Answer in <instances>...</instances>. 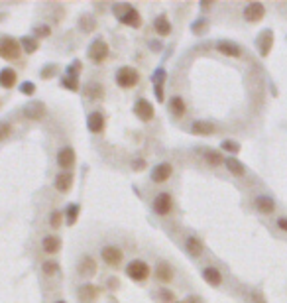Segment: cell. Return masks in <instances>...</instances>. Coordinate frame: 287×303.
<instances>
[{"mask_svg":"<svg viewBox=\"0 0 287 303\" xmlns=\"http://www.w3.org/2000/svg\"><path fill=\"white\" fill-rule=\"evenodd\" d=\"M112 14L116 16V20L122 26H128V28H134V30L142 26V14H140V10L134 4H130V2L112 4Z\"/></svg>","mask_w":287,"mask_h":303,"instance_id":"cell-1","label":"cell"},{"mask_svg":"<svg viewBox=\"0 0 287 303\" xmlns=\"http://www.w3.org/2000/svg\"><path fill=\"white\" fill-rule=\"evenodd\" d=\"M126 276L134 282V284H146L152 276V268L146 260H140V258H134L126 264Z\"/></svg>","mask_w":287,"mask_h":303,"instance_id":"cell-2","label":"cell"},{"mask_svg":"<svg viewBox=\"0 0 287 303\" xmlns=\"http://www.w3.org/2000/svg\"><path fill=\"white\" fill-rule=\"evenodd\" d=\"M22 56L20 39L12 36H0V57L4 61H18Z\"/></svg>","mask_w":287,"mask_h":303,"instance_id":"cell-3","label":"cell"},{"mask_svg":"<svg viewBox=\"0 0 287 303\" xmlns=\"http://www.w3.org/2000/svg\"><path fill=\"white\" fill-rule=\"evenodd\" d=\"M114 81H116V85H118L120 89H124V91L134 89V87L140 83V71H138L136 67H132V65H122V67L116 69Z\"/></svg>","mask_w":287,"mask_h":303,"instance_id":"cell-4","label":"cell"},{"mask_svg":"<svg viewBox=\"0 0 287 303\" xmlns=\"http://www.w3.org/2000/svg\"><path fill=\"white\" fill-rule=\"evenodd\" d=\"M173 195L169 191H160L154 199H152V211L158 217H167L173 211Z\"/></svg>","mask_w":287,"mask_h":303,"instance_id":"cell-5","label":"cell"},{"mask_svg":"<svg viewBox=\"0 0 287 303\" xmlns=\"http://www.w3.org/2000/svg\"><path fill=\"white\" fill-rule=\"evenodd\" d=\"M108 56H110V47H108V43L105 41V39H94L90 45H89V49H87V57L94 63V65H101V63H105L107 59H108Z\"/></svg>","mask_w":287,"mask_h":303,"instance_id":"cell-6","label":"cell"},{"mask_svg":"<svg viewBox=\"0 0 287 303\" xmlns=\"http://www.w3.org/2000/svg\"><path fill=\"white\" fill-rule=\"evenodd\" d=\"M132 111H134V116H136L140 122H152L154 116H156V109H154V105L150 103L146 96L136 98V103H134Z\"/></svg>","mask_w":287,"mask_h":303,"instance_id":"cell-7","label":"cell"},{"mask_svg":"<svg viewBox=\"0 0 287 303\" xmlns=\"http://www.w3.org/2000/svg\"><path fill=\"white\" fill-rule=\"evenodd\" d=\"M55 162L59 166V171H71L77 164V154L73 146H61L57 150V156H55Z\"/></svg>","mask_w":287,"mask_h":303,"instance_id":"cell-8","label":"cell"},{"mask_svg":"<svg viewBox=\"0 0 287 303\" xmlns=\"http://www.w3.org/2000/svg\"><path fill=\"white\" fill-rule=\"evenodd\" d=\"M171 175H173V166H171V162H160V164H156V166L152 168V171H150V179H152V183H156V185L167 183V181L171 179Z\"/></svg>","mask_w":287,"mask_h":303,"instance_id":"cell-9","label":"cell"},{"mask_svg":"<svg viewBox=\"0 0 287 303\" xmlns=\"http://www.w3.org/2000/svg\"><path fill=\"white\" fill-rule=\"evenodd\" d=\"M101 258H103V262H105L107 266L118 268V266L122 264V260H124V254H122V250H120L118 246L107 244V246L101 248Z\"/></svg>","mask_w":287,"mask_h":303,"instance_id":"cell-10","label":"cell"},{"mask_svg":"<svg viewBox=\"0 0 287 303\" xmlns=\"http://www.w3.org/2000/svg\"><path fill=\"white\" fill-rule=\"evenodd\" d=\"M87 128L90 134H101L107 128V114L103 111H92L87 116Z\"/></svg>","mask_w":287,"mask_h":303,"instance_id":"cell-11","label":"cell"},{"mask_svg":"<svg viewBox=\"0 0 287 303\" xmlns=\"http://www.w3.org/2000/svg\"><path fill=\"white\" fill-rule=\"evenodd\" d=\"M266 16V6L262 2H250L244 6L242 10V18L250 24H256V22H262Z\"/></svg>","mask_w":287,"mask_h":303,"instance_id":"cell-12","label":"cell"},{"mask_svg":"<svg viewBox=\"0 0 287 303\" xmlns=\"http://www.w3.org/2000/svg\"><path fill=\"white\" fill-rule=\"evenodd\" d=\"M215 49H216L218 54L226 56V57H234V59L242 57V47L238 45L236 41H230V39H218L215 43Z\"/></svg>","mask_w":287,"mask_h":303,"instance_id":"cell-13","label":"cell"},{"mask_svg":"<svg viewBox=\"0 0 287 303\" xmlns=\"http://www.w3.org/2000/svg\"><path fill=\"white\" fill-rule=\"evenodd\" d=\"M252 205H254V209H256L258 213H262V215H273L275 209H277L275 199L269 197V195H258V197H254Z\"/></svg>","mask_w":287,"mask_h":303,"instance_id":"cell-14","label":"cell"},{"mask_svg":"<svg viewBox=\"0 0 287 303\" xmlns=\"http://www.w3.org/2000/svg\"><path fill=\"white\" fill-rule=\"evenodd\" d=\"M73 183H75V173L73 171H59L55 175V179H54V187L61 195H67L73 189Z\"/></svg>","mask_w":287,"mask_h":303,"instance_id":"cell-15","label":"cell"},{"mask_svg":"<svg viewBox=\"0 0 287 303\" xmlns=\"http://www.w3.org/2000/svg\"><path fill=\"white\" fill-rule=\"evenodd\" d=\"M77 295H79V301L81 303H92V301L99 299L101 287L94 285V284H81L79 289H77Z\"/></svg>","mask_w":287,"mask_h":303,"instance_id":"cell-16","label":"cell"},{"mask_svg":"<svg viewBox=\"0 0 287 303\" xmlns=\"http://www.w3.org/2000/svg\"><path fill=\"white\" fill-rule=\"evenodd\" d=\"M185 250L189 256L199 258L205 254V242L195 234H189V236H185Z\"/></svg>","mask_w":287,"mask_h":303,"instance_id":"cell-17","label":"cell"},{"mask_svg":"<svg viewBox=\"0 0 287 303\" xmlns=\"http://www.w3.org/2000/svg\"><path fill=\"white\" fill-rule=\"evenodd\" d=\"M201 278H203L209 285H213V287H220L222 282H224L222 272H220L216 266H205V268H201Z\"/></svg>","mask_w":287,"mask_h":303,"instance_id":"cell-18","label":"cell"},{"mask_svg":"<svg viewBox=\"0 0 287 303\" xmlns=\"http://www.w3.org/2000/svg\"><path fill=\"white\" fill-rule=\"evenodd\" d=\"M61 246H63V240L57 234H45L41 238V250L45 252V254H50V256L57 254V252L61 250Z\"/></svg>","mask_w":287,"mask_h":303,"instance_id":"cell-19","label":"cell"},{"mask_svg":"<svg viewBox=\"0 0 287 303\" xmlns=\"http://www.w3.org/2000/svg\"><path fill=\"white\" fill-rule=\"evenodd\" d=\"M77 274L83 276V278H92L94 274H97V260H94L92 256H89V254H85L77 264Z\"/></svg>","mask_w":287,"mask_h":303,"instance_id":"cell-20","label":"cell"},{"mask_svg":"<svg viewBox=\"0 0 287 303\" xmlns=\"http://www.w3.org/2000/svg\"><path fill=\"white\" fill-rule=\"evenodd\" d=\"M256 45H258V49H260V56H262V57H268L269 52H271V47H273V34H271V30H264V32L258 36Z\"/></svg>","mask_w":287,"mask_h":303,"instance_id":"cell-21","label":"cell"},{"mask_svg":"<svg viewBox=\"0 0 287 303\" xmlns=\"http://www.w3.org/2000/svg\"><path fill=\"white\" fill-rule=\"evenodd\" d=\"M18 85V71L12 67H2L0 69V87L10 91Z\"/></svg>","mask_w":287,"mask_h":303,"instance_id":"cell-22","label":"cell"},{"mask_svg":"<svg viewBox=\"0 0 287 303\" xmlns=\"http://www.w3.org/2000/svg\"><path fill=\"white\" fill-rule=\"evenodd\" d=\"M152 26H154V32H156L158 36H161V38H165V36H169V34L173 32V24L169 22L167 14H158V16L154 18Z\"/></svg>","mask_w":287,"mask_h":303,"instance_id":"cell-23","label":"cell"},{"mask_svg":"<svg viewBox=\"0 0 287 303\" xmlns=\"http://www.w3.org/2000/svg\"><path fill=\"white\" fill-rule=\"evenodd\" d=\"M189 132L193 136H213L216 132V126L209 120H195L193 124H191Z\"/></svg>","mask_w":287,"mask_h":303,"instance_id":"cell-24","label":"cell"},{"mask_svg":"<svg viewBox=\"0 0 287 303\" xmlns=\"http://www.w3.org/2000/svg\"><path fill=\"white\" fill-rule=\"evenodd\" d=\"M224 168H226V171L228 173H232L234 177H244L246 175V166L238 160V158H234V156H226L224 158Z\"/></svg>","mask_w":287,"mask_h":303,"instance_id":"cell-25","label":"cell"},{"mask_svg":"<svg viewBox=\"0 0 287 303\" xmlns=\"http://www.w3.org/2000/svg\"><path fill=\"white\" fill-rule=\"evenodd\" d=\"M167 109L171 113V116L175 118H181L185 113H187V103H185V98L181 95H173L169 98V103H167Z\"/></svg>","mask_w":287,"mask_h":303,"instance_id":"cell-26","label":"cell"},{"mask_svg":"<svg viewBox=\"0 0 287 303\" xmlns=\"http://www.w3.org/2000/svg\"><path fill=\"white\" fill-rule=\"evenodd\" d=\"M83 95L89 98V100H99L105 96V87L99 83V81H89L85 87H83Z\"/></svg>","mask_w":287,"mask_h":303,"instance_id":"cell-27","label":"cell"},{"mask_svg":"<svg viewBox=\"0 0 287 303\" xmlns=\"http://www.w3.org/2000/svg\"><path fill=\"white\" fill-rule=\"evenodd\" d=\"M201 156H203L205 164H209L211 168H218V166H224V156L220 154L218 150H213V148H205V150H201Z\"/></svg>","mask_w":287,"mask_h":303,"instance_id":"cell-28","label":"cell"},{"mask_svg":"<svg viewBox=\"0 0 287 303\" xmlns=\"http://www.w3.org/2000/svg\"><path fill=\"white\" fill-rule=\"evenodd\" d=\"M173 268L169 266V264H165V262H160L158 266H156V280L160 282V284H171L173 282Z\"/></svg>","mask_w":287,"mask_h":303,"instance_id":"cell-29","label":"cell"},{"mask_svg":"<svg viewBox=\"0 0 287 303\" xmlns=\"http://www.w3.org/2000/svg\"><path fill=\"white\" fill-rule=\"evenodd\" d=\"M45 114H47V111L41 103H32V105L24 107V116L30 120H41Z\"/></svg>","mask_w":287,"mask_h":303,"instance_id":"cell-30","label":"cell"},{"mask_svg":"<svg viewBox=\"0 0 287 303\" xmlns=\"http://www.w3.org/2000/svg\"><path fill=\"white\" fill-rule=\"evenodd\" d=\"M20 45H22V52L28 54V56L36 54L37 49H39V41H37L34 36H24V38H20Z\"/></svg>","mask_w":287,"mask_h":303,"instance_id":"cell-31","label":"cell"},{"mask_svg":"<svg viewBox=\"0 0 287 303\" xmlns=\"http://www.w3.org/2000/svg\"><path fill=\"white\" fill-rule=\"evenodd\" d=\"M63 215H65V225H67V227H73V225L77 223L79 215H81V205H79V203H69Z\"/></svg>","mask_w":287,"mask_h":303,"instance_id":"cell-32","label":"cell"},{"mask_svg":"<svg viewBox=\"0 0 287 303\" xmlns=\"http://www.w3.org/2000/svg\"><path fill=\"white\" fill-rule=\"evenodd\" d=\"M59 85H61L63 89L71 91V93H79V91H81V83H79V79H77V77H69V75H65V73L61 75Z\"/></svg>","mask_w":287,"mask_h":303,"instance_id":"cell-33","label":"cell"},{"mask_svg":"<svg viewBox=\"0 0 287 303\" xmlns=\"http://www.w3.org/2000/svg\"><path fill=\"white\" fill-rule=\"evenodd\" d=\"M79 28H81L83 34H90V32L97 30V20H94L92 16H89V14H85L79 20Z\"/></svg>","mask_w":287,"mask_h":303,"instance_id":"cell-34","label":"cell"},{"mask_svg":"<svg viewBox=\"0 0 287 303\" xmlns=\"http://www.w3.org/2000/svg\"><path fill=\"white\" fill-rule=\"evenodd\" d=\"M220 150L222 152H226V154L228 156H238V154H240V144H238L236 140H222L220 142Z\"/></svg>","mask_w":287,"mask_h":303,"instance_id":"cell-35","label":"cell"},{"mask_svg":"<svg viewBox=\"0 0 287 303\" xmlns=\"http://www.w3.org/2000/svg\"><path fill=\"white\" fill-rule=\"evenodd\" d=\"M63 221H65V215L61 213V209H54V211L50 213V227H52L54 230H57V228H61V225H63Z\"/></svg>","mask_w":287,"mask_h":303,"instance_id":"cell-36","label":"cell"},{"mask_svg":"<svg viewBox=\"0 0 287 303\" xmlns=\"http://www.w3.org/2000/svg\"><path fill=\"white\" fill-rule=\"evenodd\" d=\"M81 71H83V63L79 61V59H73L67 67H65V75H69V77H81Z\"/></svg>","mask_w":287,"mask_h":303,"instance_id":"cell-37","label":"cell"},{"mask_svg":"<svg viewBox=\"0 0 287 303\" xmlns=\"http://www.w3.org/2000/svg\"><path fill=\"white\" fill-rule=\"evenodd\" d=\"M41 272H43L45 276H55V274L59 272V264H57L55 260H47V262L41 264Z\"/></svg>","mask_w":287,"mask_h":303,"instance_id":"cell-38","label":"cell"},{"mask_svg":"<svg viewBox=\"0 0 287 303\" xmlns=\"http://www.w3.org/2000/svg\"><path fill=\"white\" fill-rule=\"evenodd\" d=\"M52 36V26H47V24H39L34 28V38H50Z\"/></svg>","mask_w":287,"mask_h":303,"instance_id":"cell-39","label":"cell"},{"mask_svg":"<svg viewBox=\"0 0 287 303\" xmlns=\"http://www.w3.org/2000/svg\"><path fill=\"white\" fill-rule=\"evenodd\" d=\"M12 124L10 122H0V142H6L12 136Z\"/></svg>","mask_w":287,"mask_h":303,"instance_id":"cell-40","label":"cell"},{"mask_svg":"<svg viewBox=\"0 0 287 303\" xmlns=\"http://www.w3.org/2000/svg\"><path fill=\"white\" fill-rule=\"evenodd\" d=\"M20 93L22 95H26V96H32V95H36V83H32V81H24V83H20Z\"/></svg>","mask_w":287,"mask_h":303,"instance_id":"cell-41","label":"cell"},{"mask_svg":"<svg viewBox=\"0 0 287 303\" xmlns=\"http://www.w3.org/2000/svg\"><path fill=\"white\" fill-rule=\"evenodd\" d=\"M57 73V67L55 65H47V67H43L41 71H39V77L41 79H50V77H54Z\"/></svg>","mask_w":287,"mask_h":303,"instance_id":"cell-42","label":"cell"},{"mask_svg":"<svg viewBox=\"0 0 287 303\" xmlns=\"http://www.w3.org/2000/svg\"><path fill=\"white\" fill-rule=\"evenodd\" d=\"M160 297H163V301L165 303H175V295H173V291H169V289H160Z\"/></svg>","mask_w":287,"mask_h":303,"instance_id":"cell-43","label":"cell"},{"mask_svg":"<svg viewBox=\"0 0 287 303\" xmlns=\"http://www.w3.org/2000/svg\"><path fill=\"white\" fill-rule=\"evenodd\" d=\"M146 166H148V164H146V160H144V158H140V160H138V158H136V160H132V170H134V171H142V170H146Z\"/></svg>","mask_w":287,"mask_h":303,"instance_id":"cell-44","label":"cell"},{"mask_svg":"<svg viewBox=\"0 0 287 303\" xmlns=\"http://www.w3.org/2000/svg\"><path fill=\"white\" fill-rule=\"evenodd\" d=\"M275 227L281 230V232H287V217H279L275 221Z\"/></svg>","mask_w":287,"mask_h":303,"instance_id":"cell-45","label":"cell"},{"mask_svg":"<svg viewBox=\"0 0 287 303\" xmlns=\"http://www.w3.org/2000/svg\"><path fill=\"white\" fill-rule=\"evenodd\" d=\"M150 47L154 49V52H160V49H161V43H160V41H150Z\"/></svg>","mask_w":287,"mask_h":303,"instance_id":"cell-46","label":"cell"},{"mask_svg":"<svg viewBox=\"0 0 287 303\" xmlns=\"http://www.w3.org/2000/svg\"><path fill=\"white\" fill-rule=\"evenodd\" d=\"M55 303H67V301H65V299H57Z\"/></svg>","mask_w":287,"mask_h":303,"instance_id":"cell-47","label":"cell"},{"mask_svg":"<svg viewBox=\"0 0 287 303\" xmlns=\"http://www.w3.org/2000/svg\"><path fill=\"white\" fill-rule=\"evenodd\" d=\"M175 303H189V301H175Z\"/></svg>","mask_w":287,"mask_h":303,"instance_id":"cell-48","label":"cell"}]
</instances>
